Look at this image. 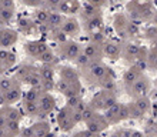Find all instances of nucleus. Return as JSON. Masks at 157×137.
Instances as JSON below:
<instances>
[{"label": "nucleus", "instance_id": "obj_23", "mask_svg": "<svg viewBox=\"0 0 157 137\" xmlns=\"http://www.w3.org/2000/svg\"><path fill=\"white\" fill-rule=\"evenodd\" d=\"M60 30L66 34V37H75L80 33V21L75 17H66L60 26Z\"/></svg>", "mask_w": 157, "mask_h": 137}, {"label": "nucleus", "instance_id": "obj_8", "mask_svg": "<svg viewBox=\"0 0 157 137\" xmlns=\"http://www.w3.org/2000/svg\"><path fill=\"white\" fill-rule=\"evenodd\" d=\"M83 123L86 124L87 130L91 131L93 134L101 133V131H104L110 126L107 119L104 117V114H101V112H96V110L90 108L89 106L83 112Z\"/></svg>", "mask_w": 157, "mask_h": 137}, {"label": "nucleus", "instance_id": "obj_26", "mask_svg": "<svg viewBox=\"0 0 157 137\" xmlns=\"http://www.w3.org/2000/svg\"><path fill=\"white\" fill-rule=\"evenodd\" d=\"M23 103V114L29 117H39V106H37V100H21Z\"/></svg>", "mask_w": 157, "mask_h": 137}, {"label": "nucleus", "instance_id": "obj_28", "mask_svg": "<svg viewBox=\"0 0 157 137\" xmlns=\"http://www.w3.org/2000/svg\"><path fill=\"white\" fill-rule=\"evenodd\" d=\"M144 39L151 46L157 44V25L146 27V30H144Z\"/></svg>", "mask_w": 157, "mask_h": 137}, {"label": "nucleus", "instance_id": "obj_6", "mask_svg": "<svg viewBox=\"0 0 157 137\" xmlns=\"http://www.w3.org/2000/svg\"><path fill=\"white\" fill-rule=\"evenodd\" d=\"M14 76L21 84H26L29 87L41 89V76L39 71V66H33L29 63H23L19 66Z\"/></svg>", "mask_w": 157, "mask_h": 137}, {"label": "nucleus", "instance_id": "obj_21", "mask_svg": "<svg viewBox=\"0 0 157 137\" xmlns=\"http://www.w3.org/2000/svg\"><path fill=\"white\" fill-rule=\"evenodd\" d=\"M143 73H144V67L137 66V64H132V66L128 67L127 70L123 73V77H121V83H123L124 90L127 87H130Z\"/></svg>", "mask_w": 157, "mask_h": 137}, {"label": "nucleus", "instance_id": "obj_16", "mask_svg": "<svg viewBox=\"0 0 157 137\" xmlns=\"http://www.w3.org/2000/svg\"><path fill=\"white\" fill-rule=\"evenodd\" d=\"M52 133V129H50L49 121H44L43 119H39V121L33 123L32 126H27L25 129L20 130L21 136H47V134Z\"/></svg>", "mask_w": 157, "mask_h": 137}, {"label": "nucleus", "instance_id": "obj_10", "mask_svg": "<svg viewBox=\"0 0 157 137\" xmlns=\"http://www.w3.org/2000/svg\"><path fill=\"white\" fill-rule=\"evenodd\" d=\"M82 49H83V44L75 42V40H70V39H66V40L57 43L56 54L60 59L66 60V62L75 63V60L78 57V54L82 53Z\"/></svg>", "mask_w": 157, "mask_h": 137}, {"label": "nucleus", "instance_id": "obj_24", "mask_svg": "<svg viewBox=\"0 0 157 137\" xmlns=\"http://www.w3.org/2000/svg\"><path fill=\"white\" fill-rule=\"evenodd\" d=\"M4 96H6V101L7 104H14L17 101H20L21 97H23V90H21V83L17 82L16 84H13L10 89L3 91Z\"/></svg>", "mask_w": 157, "mask_h": 137}, {"label": "nucleus", "instance_id": "obj_11", "mask_svg": "<svg viewBox=\"0 0 157 137\" xmlns=\"http://www.w3.org/2000/svg\"><path fill=\"white\" fill-rule=\"evenodd\" d=\"M128 119H141L151 110V100L147 96L134 97V100L126 103Z\"/></svg>", "mask_w": 157, "mask_h": 137}, {"label": "nucleus", "instance_id": "obj_33", "mask_svg": "<svg viewBox=\"0 0 157 137\" xmlns=\"http://www.w3.org/2000/svg\"><path fill=\"white\" fill-rule=\"evenodd\" d=\"M109 0H87V3L93 4V6H97V7H104L107 4Z\"/></svg>", "mask_w": 157, "mask_h": 137}, {"label": "nucleus", "instance_id": "obj_25", "mask_svg": "<svg viewBox=\"0 0 157 137\" xmlns=\"http://www.w3.org/2000/svg\"><path fill=\"white\" fill-rule=\"evenodd\" d=\"M80 2L78 0H62V3L59 6L57 12L63 14H75L80 12Z\"/></svg>", "mask_w": 157, "mask_h": 137}, {"label": "nucleus", "instance_id": "obj_7", "mask_svg": "<svg viewBox=\"0 0 157 137\" xmlns=\"http://www.w3.org/2000/svg\"><path fill=\"white\" fill-rule=\"evenodd\" d=\"M113 29L116 32V34L121 39L130 40L134 37L137 33V26L136 21L133 19H128L124 13H116L113 17Z\"/></svg>", "mask_w": 157, "mask_h": 137}, {"label": "nucleus", "instance_id": "obj_15", "mask_svg": "<svg viewBox=\"0 0 157 137\" xmlns=\"http://www.w3.org/2000/svg\"><path fill=\"white\" fill-rule=\"evenodd\" d=\"M37 106H39L37 119H44L46 116H49L50 113L54 112V108H56V99L50 94L49 91H43L37 100Z\"/></svg>", "mask_w": 157, "mask_h": 137}, {"label": "nucleus", "instance_id": "obj_18", "mask_svg": "<svg viewBox=\"0 0 157 137\" xmlns=\"http://www.w3.org/2000/svg\"><path fill=\"white\" fill-rule=\"evenodd\" d=\"M57 76H59V79H62L63 82H66V83H78V82H82L80 71H78L76 67L69 66V64L59 66Z\"/></svg>", "mask_w": 157, "mask_h": 137}, {"label": "nucleus", "instance_id": "obj_20", "mask_svg": "<svg viewBox=\"0 0 157 137\" xmlns=\"http://www.w3.org/2000/svg\"><path fill=\"white\" fill-rule=\"evenodd\" d=\"M19 42V33L14 29L0 27V49H10Z\"/></svg>", "mask_w": 157, "mask_h": 137}, {"label": "nucleus", "instance_id": "obj_9", "mask_svg": "<svg viewBox=\"0 0 157 137\" xmlns=\"http://www.w3.org/2000/svg\"><path fill=\"white\" fill-rule=\"evenodd\" d=\"M116 101H117L116 90H113V89H101L91 97V100L89 101L87 106L93 108V110H96V112H104L110 106H113Z\"/></svg>", "mask_w": 157, "mask_h": 137}, {"label": "nucleus", "instance_id": "obj_19", "mask_svg": "<svg viewBox=\"0 0 157 137\" xmlns=\"http://www.w3.org/2000/svg\"><path fill=\"white\" fill-rule=\"evenodd\" d=\"M56 90L59 93H62L66 99L73 97V96H78L80 91H82V82H78V83H66L62 79H57L56 80Z\"/></svg>", "mask_w": 157, "mask_h": 137}, {"label": "nucleus", "instance_id": "obj_35", "mask_svg": "<svg viewBox=\"0 0 157 137\" xmlns=\"http://www.w3.org/2000/svg\"><path fill=\"white\" fill-rule=\"evenodd\" d=\"M7 69H6V67H4V64L2 62H0V77H2V76H4L6 74V73H7Z\"/></svg>", "mask_w": 157, "mask_h": 137}, {"label": "nucleus", "instance_id": "obj_2", "mask_svg": "<svg viewBox=\"0 0 157 137\" xmlns=\"http://www.w3.org/2000/svg\"><path fill=\"white\" fill-rule=\"evenodd\" d=\"M25 53L27 57L33 59V60H39L46 64H54L57 54L52 47H50L44 40H29L26 42L25 46Z\"/></svg>", "mask_w": 157, "mask_h": 137}, {"label": "nucleus", "instance_id": "obj_5", "mask_svg": "<svg viewBox=\"0 0 157 137\" xmlns=\"http://www.w3.org/2000/svg\"><path fill=\"white\" fill-rule=\"evenodd\" d=\"M147 53H149V49L144 47V46L136 44L133 42H124L123 47H121V56L123 60L127 64H137V66L144 67L147 66Z\"/></svg>", "mask_w": 157, "mask_h": 137}, {"label": "nucleus", "instance_id": "obj_32", "mask_svg": "<svg viewBox=\"0 0 157 137\" xmlns=\"http://www.w3.org/2000/svg\"><path fill=\"white\" fill-rule=\"evenodd\" d=\"M26 6H30V7H39V6H43L44 0H21Z\"/></svg>", "mask_w": 157, "mask_h": 137}, {"label": "nucleus", "instance_id": "obj_34", "mask_svg": "<svg viewBox=\"0 0 157 137\" xmlns=\"http://www.w3.org/2000/svg\"><path fill=\"white\" fill-rule=\"evenodd\" d=\"M117 134H141V133L134 131V130H121V131H117Z\"/></svg>", "mask_w": 157, "mask_h": 137}, {"label": "nucleus", "instance_id": "obj_17", "mask_svg": "<svg viewBox=\"0 0 157 137\" xmlns=\"http://www.w3.org/2000/svg\"><path fill=\"white\" fill-rule=\"evenodd\" d=\"M121 47L123 43L113 40V39H107L104 40L101 44V50H103V57H107L110 60H117L121 56Z\"/></svg>", "mask_w": 157, "mask_h": 137}, {"label": "nucleus", "instance_id": "obj_22", "mask_svg": "<svg viewBox=\"0 0 157 137\" xmlns=\"http://www.w3.org/2000/svg\"><path fill=\"white\" fill-rule=\"evenodd\" d=\"M82 51L84 53L90 62H97V60H103V50H101V44L96 42H89L86 44H83Z\"/></svg>", "mask_w": 157, "mask_h": 137}, {"label": "nucleus", "instance_id": "obj_3", "mask_svg": "<svg viewBox=\"0 0 157 137\" xmlns=\"http://www.w3.org/2000/svg\"><path fill=\"white\" fill-rule=\"evenodd\" d=\"M126 10L134 21H150L156 16V9L151 0H132L127 3Z\"/></svg>", "mask_w": 157, "mask_h": 137}, {"label": "nucleus", "instance_id": "obj_31", "mask_svg": "<svg viewBox=\"0 0 157 137\" xmlns=\"http://www.w3.org/2000/svg\"><path fill=\"white\" fill-rule=\"evenodd\" d=\"M60 3H62V0H44L43 6L46 9H49L50 12H56L59 9V6H60Z\"/></svg>", "mask_w": 157, "mask_h": 137}, {"label": "nucleus", "instance_id": "obj_36", "mask_svg": "<svg viewBox=\"0 0 157 137\" xmlns=\"http://www.w3.org/2000/svg\"><path fill=\"white\" fill-rule=\"evenodd\" d=\"M4 26H6V21H4L3 19L0 17V27H4Z\"/></svg>", "mask_w": 157, "mask_h": 137}, {"label": "nucleus", "instance_id": "obj_27", "mask_svg": "<svg viewBox=\"0 0 157 137\" xmlns=\"http://www.w3.org/2000/svg\"><path fill=\"white\" fill-rule=\"evenodd\" d=\"M147 67L150 70H157V44H153L147 53Z\"/></svg>", "mask_w": 157, "mask_h": 137}, {"label": "nucleus", "instance_id": "obj_30", "mask_svg": "<svg viewBox=\"0 0 157 137\" xmlns=\"http://www.w3.org/2000/svg\"><path fill=\"white\" fill-rule=\"evenodd\" d=\"M14 12H16V10H13V9H3V7H0V17L6 21V25H7L9 21L13 19Z\"/></svg>", "mask_w": 157, "mask_h": 137}, {"label": "nucleus", "instance_id": "obj_4", "mask_svg": "<svg viewBox=\"0 0 157 137\" xmlns=\"http://www.w3.org/2000/svg\"><path fill=\"white\" fill-rule=\"evenodd\" d=\"M80 16H82V23L86 32L93 33L97 30H101L103 27V13L101 7L93 6L90 3H86L80 7Z\"/></svg>", "mask_w": 157, "mask_h": 137}, {"label": "nucleus", "instance_id": "obj_14", "mask_svg": "<svg viewBox=\"0 0 157 137\" xmlns=\"http://www.w3.org/2000/svg\"><path fill=\"white\" fill-rule=\"evenodd\" d=\"M150 89H151V80L146 76V73L139 77V79L134 82V83L130 86V87L126 89L128 96H132L133 99L134 97H141V96H147L149 94Z\"/></svg>", "mask_w": 157, "mask_h": 137}, {"label": "nucleus", "instance_id": "obj_13", "mask_svg": "<svg viewBox=\"0 0 157 137\" xmlns=\"http://www.w3.org/2000/svg\"><path fill=\"white\" fill-rule=\"evenodd\" d=\"M104 117L107 119L109 124H119L121 121L127 120L128 119V114H127V107L124 103H120V101H116V103L110 106L107 110L103 112Z\"/></svg>", "mask_w": 157, "mask_h": 137}, {"label": "nucleus", "instance_id": "obj_29", "mask_svg": "<svg viewBox=\"0 0 157 137\" xmlns=\"http://www.w3.org/2000/svg\"><path fill=\"white\" fill-rule=\"evenodd\" d=\"M50 10L49 9H39L37 12H36V16H34V21H36V25H46L47 20H49L50 17Z\"/></svg>", "mask_w": 157, "mask_h": 137}, {"label": "nucleus", "instance_id": "obj_12", "mask_svg": "<svg viewBox=\"0 0 157 137\" xmlns=\"http://www.w3.org/2000/svg\"><path fill=\"white\" fill-rule=\"evenodd\" d=\"M56 123H57L59 129L63 131H70L80 123L75 113L71 112L70 108L67 107L66 104L63 106L56 114Z\"/></svg>", "mask_w": 157, "mask_h": 137}, {"label": "nucleus", "instance_id": "obj_1", "mask_svg": "<svg viewBox=\"0 0 157 137\" xmlns=\"http://www.w3.org/2000/svg\"><path fill=\"white\" fill-rule=\"evenodd\" d=\"M78 71H80V77L91 86L116 90V74L112 67L103 63V60L90 62Z\"/></svg>", "mask_w": 157, "mask_h": 137}]
</instances>
